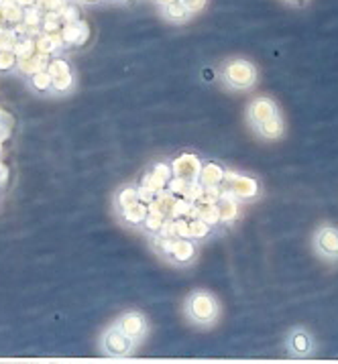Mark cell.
<instances>
[{
    "label": "cell",
    "instance_id": "6da1fadb",
    "mask_svg": "<svg viewBox=\"0 0 338 364\" xmlns=\"http://www.w3.org/2000/svg\"><path fill=\"white\" fill-rule=\"evenodd\" d=\"M249 118L250 124L255 127V131L263 134L265 139H278L283 132L280 110H278L275 104L267 100V98H259V100L250 104Z\"/></svg>",
    "mask_w": 338,
    "mask_h": 364
},
{
    "label": "cell",
    "instance_id": "7a4b0ae2",
    "mask_svg": "<svg viewBox=\"0 0 338 364\" xmlns=\"http://www.w3.org/2000/svg\"><path fill=\"white\" fill-rule=\"evenodd\" d=\"M314 250L326 261H338V228L337 226H320L314 234Z\"/></svg>",
    "mask_w": 338,
    "mask_h": 364
},
{
    "label": "cell",
    "instance_id": "3957f363",
    "mask_svg": "<svg viewBox=\"0 0 338 364\" xmlns=\"http://www.w3.org/2000/svg\"><path fill=\"white\" fill-rule=\"evenodd\" d=\"M255 68L247 63V61H233L231 65H226L224 70V80L228 86H233L235 90H245L255 84Z\"/></svg>",
    "mask_w": 338,
    "mask_h": 364
},
{
    "label": "cell",
    "instance_id": "277c9868",
    "mask_svg": "<svg viewBox=\"0 0 338 364\" xmlns=\"http://www.w3.org/2000/svg\"><path fill=\"white\" fill-rule=\"evenodd\" d=\"M190 311L194 316V320L200 321V323H212V321L218 318V306L214 301L212 295L208 293H198L194 295L190 304Z\"/></svg>",
    "mask_w": 338,
    "mask_h": 364
},
{
    "label": "cell",
    "instance_id": "5b68a950",
    "mask_svg": "<svg viewBox=\"0 0 338 364\" xmlns=\"http://www.w3.org/2000/svg\"><path fill=\"white\" fill-rule=\"evenodd\" d=\"M285 346H287V352L292 356H308V354H312V350H314V340H312V336L306 330H300L297 328V330H294L292 334L287 336Z\"/></svg>",
    "mask_w": 338,
    "mask_h": 364
},
{
    "label": "cell",
    "instance_id": "8992f818",
    "mask_svg": "<svg viewBox=\"0 0 338 364\" xmlns=\"http://www.w3.org/2000/svg\"><path fill=\"white\" fill-rule=\"evenodd\" d=\"M231 186H233V193L238 196V198H253L257 193V186H255V181L249 179V177L236 175V177L231 179Z\"/></svg>",
    "mask_w": 338,
    "mask_h": 364
},
{
    "label": "cell",
    "instance_id": "52a82bcc",
    "mask_svg": "<svg viewBox=\"0 0 338 364\" xmlns=\"http://www.w3.org/2000/svg\"><path fill=\"white\" fill-rule=\"evenodd\" d=\"M287 2H295V4H300V2H306V0H287Z\"/></svg>",
    "mask_w": 338,
    "mask_h": 364
}]
</instances>
